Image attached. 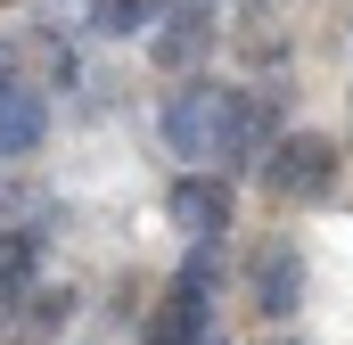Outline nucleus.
<instances>
[{"mask_svg":"<svg viewBox=\"0 0 353 345\" xmlns=\"http://www.w3.org/2000/svg\"><path fill=\"white\" fill-rule=\"evenodd\" d=\"M239 115H247V90L230 83H205V75H189V83L157 107V132H165V148H173L181 165H222L239 172Z\"/></svg>","mask_w":353,"mask_h":345,"instance_id":"f257e3e1","label":"nucleus"},{"mask_svg":"<svg viewBox=\"0 0 353 345\" xmlns=\"http://www.w3.org/2000/svg\"><path fill=\"white\" fill-rule=\"evenodd\" d=\"M255 172H263V189L279 206H321L337 189V140L329 132H279V148Z\"/></svg>","mask_w":353,"mask_h":345,"instance_id":"f03ea898","label":"nucleus"},{"mask_svg":"<svg viewBox=\"0 0 353 345\" xmlns=\"http://www.w3.org/2000/svg\"><path fill=\"white\" fill-rule=\"evenodd\" d=\"M165 206H173V222H181L189 247H222L230 239V181L222 172H181Z\"/></svg>","mask_w":353,"mask_h":345,"instance_id":"7ed1b4c3","label":"nucleus"},{"mask_svg":"<svg viewBox=\"0 0 353 345\" xmlns=\"http://www.w3.org/2000/svg\"><path fill=\"white\" fill-rule=\"evenodd\" d=\"M247 296H255V313H263V321H288V313L304 304V255H296L288 239L255 247V263H247Z\"/></svg>","mask_w":353,"mask_h":345,"instance_id":"20e7f679","label":"nucleus"},{"mask_svg":"<svg viewBox=\"0 0 353 345\" xmlns=\"http://www.w3.org/2000/svg\"><path fill=\"white\" fill-rule=\"evenodd\" d=\"M197 337H214V296H205V279L181 271L148 313V345H197Z\"/></svg>","mask_w":353,"mask_h":345,"instance_id":"39448f33","label":"nucleus"},{"mask_svg":"<svg viewBox=\"0 0 353 345\" xmlns=\"http://www.w3.org/2000/svg\"><path fill=\"white\" fill-rule=\"evenodd\" d=\"M205 50H214V17H197V8H165V17H157L148 58H157L165 75H197V66H205Z\"/></svg>","mask_w":353,"mask_h":345,"instance_id":"423d86ee","label":"nucleus"},{"mask_svg":"<svg viewBox=\"0 0 353 345\" xmlns=\"http://www.w3.org/2000/svg\"><path fill=\"white\" fill-rule=\"evenodd\" d=\"M41 140H50V99L33 83L0 90V157H33Z\"/></svg>","mask_w":353,"mask_h":345,"instance_id":"0eeeda50","label":"nucleus"},{"mask_svg":"<svg viewBox=\"0 0 353 345\" xmlns=\"http://www.w3.org/2000/svg\"><path fill=\"white\" fill-rule=\"evenodd\" d=\"M25 313H17V345H41L50 329H66V313H74V288L58 279V288H25L17 296Z\"/></svg>","mask_w":353,"mask_h":345,"instance_id":"6e6552de","label":"nucleus"},{"mask_svg":"<svg viewBox=\"0 0 353 345\" xmlns=\"http://www.w3.org/2000/svg\"><path fill=\"white\" fill-rule=\"evenodd\" d=\"M33 263H41V222L33 230H0V296H25Z\"/></svg>","mask_w":353,"mask_h":345,"instance_id":"1a4fd4ad","label":"nucleus"},{"mask_svg":"<svg viewBox=\"0 0 353 345\" xmlns=\"http://www.w3.org/2000/svg\"><path fill=\"white\" fill-rule=\"evenodd\" d=\"M41 214H50V197H41L33 181H8V172H0V230H33Z\"/></svg>","mask_w":353,"mask_h":345,"instance_id":"9d476101","label":"nucleus"},{"mask_svg":"<svg viewBox=\"0 0 353 345\" xmlns=\"http://www.w3.org/2000/svg\"><path fill=\"white\" fill-rule=\"evenodd\" d=\"M157 17V0H90V25L107 33V41H123V33H140Z\"/></svg>","mask_w":353,"mask_h":345,"instance_id":"9b49d317","label":"nucleus"},{"mask_svg":"<svg viewBox=\"0 0 353 345\" xmlns=\"http://www.w3.org/2000/svg\"><path fill=\"white\" fill-rule=\"evenodd\" d=\"M25 83V50H17V41H0V90H17Z\"/></svg>","mask_w":353,"mask_h":345,"instance_id":"f8f14e48","label":"nucleus"},{"mask_svg":"<svg viewBox=\"0 0 353 345\" xmlns=\"http://www.w3.org/2000/svg\"><path fill=\"white\" fill-rule=\"evenodd\" d=\"M8 304H17V296H0V345L17 337V313H8Z\"/></svg>","mask_w":353,"mask_h":345,"instance_id":"ddd939ff","label":"nucleus"},{"mask_svg":"<svg viewBox=\"0 0 353 345\" xmlns=\"http://www.w3.org/2000/svg\"><path fill=\"white\" fill-rule=\"evenodd\" d=\"M271 345H296V337H271Z\"/></svg>","mask_w":353,"mask_h":345,"instance_id":"4468645a","label":"nucleus"},{"mask_svg":"<svg viewBox=\"0 0 353 345\" xmlns=\"http://www.w3.org/2000/svg\"><path fill=\"white\" fill-rule=\"evenodd\" d=\"M197 345H222V337H197Z\"/></svg>","mask_w":353,"mask_h":345,"instance_id":"2eb2a0df","label":"nucleus"}]
</instances>
